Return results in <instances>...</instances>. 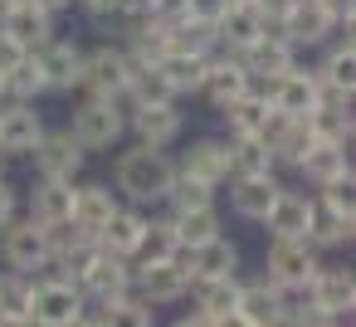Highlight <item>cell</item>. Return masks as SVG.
Here are the masks:
<instances>
[{
	"label": "cell",
	"mask_w": 356,
	"mask_h": 327,
	"mask_svg": "<svg viewBox=\"0 0 356 327\" xmlns=\"http://www.w3.org/2000/svg\"><path fill=\"white\" fill-rule=\"evenodd\" d=\"M113 210H118L113 186H103V181L74 186V225H79L83 234H93V239H98V230L108 225V215H113Z\"/></svg>",
	"instance_id": "603a6c76"
},
{
	"label": "cell",
	"mask_w": 356,
	"mask_h": 327,
	"mask_svg": "<svg viewBox=\"0 0 356 327\" xmlns=\"http://www.w3.org/2000/svg\"><path fill=\"white\" fill-rule=\"evenodd\" d=\"M317 6L337 20V30H351V20H356V0H317Z\"/></svg>",
	"instance_id": "b9f144b4"
},
{
	"label": "cell",
	"mask_w": 356,
	"mask_h": 327,
	"mask_svg": "<svg viewBox=\"0 0 356 327\" xmlns=\"http://www.w3.org/2000/svg\"><path fill=\"white\" fill-rule=\"evenodd\" d=\"M298 171H302L307 181H317V186H327V181H337V176H351V157H346V147H337V142H312V147L298 157Z\"/></svg>",
	"instance_id": "484cf974"
},
{
	"label": "cell",
	"mask_w": 356,
	"mask_h": 327,
	"mask_svg": "<svg viewBox=\"0 0 356 327\" xmlns=\"http://www.w3.org/2000/svg\"><path fill=\"white\" fill-rule=\"evenodd\" d=\"M273 108L278 113H288V118H307L312 108H317V74H307V69H288V74H278V83H273Z\"/></svg>",
	"instance_id": "ffe728a7"
},
{
	"label": "cell",
	"mask_w": 356,
	"mask_h": 327,
	"mask_svg": "<svg viewBox=\"0 0 356 327\" xmlns=\"http://www.w3.org/2000/svg\"><path fill=\"white\" fill-rule=\"evenodd\" d=\"M122 15H176V0H122Z\"/></svg>",
	"instance_id": "ab89813d"
},
{
	"label": "cell",
	"mask_w": 356,
	"mask_h": 327,
	"mask_svg": "<svg viewBox=\"0 0 356 327\" xmlns=\"http://www.w3.org/2000/svg\"><path fill=\"white\" fill-rule=\"evenodd\" d=\"M15 215V191H10V181L6 176H0V225H6Z\"/></svg>",
	"instance_id": "ee69618b"
},
{
	"label": "cell",
	"mask_w": 356,
	"mask_h": 327,
	"mask_svg": "<svg viewBox=\"0 0 356 327\" xmlns=\"http://www.w3.org/2000/svg\"><path fill=\"white\" fill-rule=\"evenodd\" d=\"M312 303H317L322 322H351V308H356L351 269H317L312 273Z\"/></svg>",
	"instance_id": "30bf717a"
},
{
	"label": "cell",
	"mask_w": 356,
	"mask_h": 327,
	"mask_svg": "<svg viewBox=\"0 0 356 327\" xmlns=\"http://www.w3.org/2000/svg\"><path fill=\"white\" fill-rule=\"evenodd\" d=\"M30 220H40L44 230H49V225H64V220H74V181L40 176V186L30 191Z\"/></svg>",
	"instance_id": "e0dca14e"
},
{
	"label": "cell",
	"mask_w": 356,
	"mask_h": 327,
	"mask_svg": "<svg viewBox=\"0 0 356 327\" xmlns=\"http://www.w3.org/2000/svg\"><path fill=\"white\" fill-rule=\"evenodd\" d=\"M83 303L88 293L74 283V278H35V293H30V312L40 327H79L83 317Z\"/></svg>",
	"instance_id": "3957f363"
},
{
	"label": "cell",
	"mask_w": 356,
	"mask_h": 327,
	"mask_svg": "<svg viewBox=\"0 0 356 327\" xmlns=\"http://www.w3.org/2000/svg\"><path fill=\"white\" fill-rule=\"evenodd\" d=\"M25 54H30L25 45H15V40H10L6 30H0V79H6V74H10V69H15V64H20Z\"/></svg>",
	"instance_id": "60d3db41"
},
{
	"label": "cell",
	"mask_w": 356,
	"mask_h": 327,
	"mask_svg": "<svg viewBox=\"0 0 356 327\" xmlns=\"http://www.w3.org/2000/svg\"><path fill=\"white\" fill-rule=\"evenodd\" d=\"M40 137H44V118H40L35 98L0 93V152L6 157H30Z\"/></svg>",
	"instance_id": "277c9868"
},
{
	"label": "cell",
	"mask_w": 356,
	"mask_h": 327,
	"mask_svg": "<svg viewBox=\"0 0 356 327\" xmlns=\"http://www.w3.org/2000/svg\"><path fill=\"white\" fill-rule=\"evenodd\" d=\"M132 79V59L122 45H98L93 54H83V74H79V88L83 93H103V98H122Z\"/></svg>",
	"instance_id": "8992f818"
},
{
	"label": "cell",
	"mask_w": 356,
	"mask_h": 327,
	"mask_svg": "<svg viewBox=\"0 0 356 327\" xmlns=\"http://www.w3.org/2000/svg\"><path fill=\"white\" fill-rule=\"evenodd\" d=\"M229 6H259V0H229Z\"/></svg>",
	"instance_id": "bcb514c9"
},
{
	"label": "cell",
	"mask_w": 356,
	"mask_h": 327,
	"mask_svg": "<svg viewBox=\"0 0 356 327\" xmlns=\"http://www.w3.org/2000/svg\"><path fill=\"white\" fill-rule=\"evenodd\" d=\"M191 283H195V308H205L215 322H234L239 273H220V278H191Z\"/></svg>",
	"instance_id": "83f0119b"
},
{
	"label": "cell",
	"mask_w": 356,
	"mask_h": 327,
	"mask_svg": "<svg viewBox=\"0 0 356 327\" xmlns=\"http://www.w3.org/2000/svg\"><path fill=\"white\" fill-rule=\"evenodd\" d=\"M79 6H83L93 20H113V15H122V0H79Z\"/></svg>",
	"instance_id": "7bdbcfd3"
},
{
	"label": "cell",
	"mask_w": 356,
	"mask_h": 327,
	"mask_svg": "<svg viewBox=\"0 0 356 327\" xmlns=\"http://www.w3.org/2000/svg\"><path fill=\"white\" fill-rule=\"evenodd\" d=\"M35 54V64H40V74H44V88L49 93H64V88H79V74H83V49L79 45H69V40H44V45H35L30 49Z\"/></svg>",
	"instance_id": "ba28073f"
},
{
	"label": "cell",
	"mask_w": 356,
	"mask_h": 327,
	"mask_svg": "<svg viewBox=\"0 0 356 327\" xmlns=\"http://www.w3.org/2000/svg\"><path fill=\"white\" fill-rule=\"evenodd\" d=\"M283 186L273 181V171H259V176H234V191H229V200H234V215H244V220H264V210L273 205V196H278Z\"/></svg>",
	"instance_id": "d4e9b609"
},
{
	"label": "cell",
	"mask_w": 356,
	"mask_h": 327,
	"mask_svg": "<svg viewBox=\"0 0 356 327\" xmlns=\"http://www.w3.org/2000/svg\"><path fill=\"white\" fill-rule=\"evenodd\" d=\"M79 288H83L88 298H113V293L132 288V259L98 249V254L83 264V273H79Z\"/></svg>",
	"instance_id": "5bb4252c"
},
{
	"label": "cell",
	"mask_w": 356,
	"mask_h": 327,
	"mask_svg": "<svg viewBox=\"0 0 356 327\" xmlns=\"http://www.w3.org/2000/svg\"><path fill=\"white\" fill-rule=\"evenodd\" d=\"M0 176H6V171H0Z\"/></svg>",
	"instance_id": "7dc6e473"
},
{
	"label": "cell",
	"mask_w": 356,
	"mask_h": 327,
	"mask_svg": "<svg viewBox=\"0 0 356 327\" xmlns=\"http://www.w3.org/2000/svg\"><path fill=\"white\" fill-rule=\"evenodd\" d=\"M205 59L210 54H186V49H166L161 59H156V69H161V79L176 88V98L181 93H200V79H205Z\"/></svg>",
	"instance_id": "f546056e"
},
{
	"label": "cell",
	"mask_w": 356,
	"mask_h": 327,
	"mask_svg": "<svg viewBox=\"0 0 356 327\" xmlns=\"http://www.w3.org/2000/svg\"><path fill=\"white\" fill-rule=\"evenodd\" d=\"M0 30H6L15 45L35 49V45H44L54 35V15L40 6V0H10V6L0 10Z\"/></svg>",
	"instance_id": "7c38bea8"
},
{
	"label": "cell",
	"mask_w": 356,
	"mask_h": 327,
	"mask_svg": "<svg viewBox=\"0 0 356 327\" xmlns=\"http://www.w3.org/2000/svg\"><path fill=\"white\" fill-rule=\"evenodd\" d=\"M239 273V249L225 234H210L205 244H191V278H220Z\"/></svg>",
	"instance_id": "4316f807"
},
{
	"label": "cell",
	"mask_w": 356,
	"mask_h": 327,
	"mask_svg": "<svg viewBox=\"0 0 356 327\" xmlns=\"http://www.w3.org/2000/svg\"><path fill=\"white\" fill-rule=\"evenodd\" d=\"M35 171L40 176H54V181H74L79 171H83V161H88V152L79 147V137L64 127V132H44L40 142H35Z\"/></svg>",
	"instance_id": "52a82bcc"
},
{
	"label": "cell",
	"mask_w": 356,
	"mask_h": 327,
	"mask_svg": "<svg viewBox=\"0 0 356 327\" xmlns=\"http://www.w3.org/2000/svg\"><path fill=\"white\" fill-rule=\"evenodd\" d=\"M166 200H171V210H195V205H210V200H215V186H205L200 176L176 171V181H171Z\"/></svg>",
	"instance_id": "f35d334b"
},
{
	"label": "cell",
	"mask_w": 356,
	"mask_h": 327,
	"mask_svg": "<svg viewBox=\"0 0 356 327\" xmlns=\"http://www.w3.org/2000/svg\"><path fill=\"white\" fill-rule=\"evenodd\" d=\"M30 293H35V273L10 269L6 278H0V322H10V327L35 322V312H30Z\"/></svg>",
	"instance_id": "f1b7e54d"
},
{
	"label": "cell",
	"mask_w": 356,
	"mask_h": 327,
	"mask_svg": "<svg viewBox=\"0 0 356 327\" xmlns=\"http://www.w3.org/2000/svg\"><path fill=\"white\" fill-rule=\"evenodd\" d=\"M273 152L259 132L249 137H229V176H259V171H273Z\"/></svg>",
	"instance_id": "1f68e13d"
},
{
	"label": "cell",
	"mask_w": 356,
	"mask_h": 327,
	"mask_svg": "<svg viewBox=\"0 0 356 327\" xmlns=\"http://www.w3.org/2000/svg\"><path fill=\"white\" fill-rule=\"evenodd\" d=\"M234 322H244V327H273V322H278V288H273V278L239 283Z\"/></svg>",
	"instance_id": "d6986e66"
},
{
	"label": "cell",
	"mask_w": 356,
	"mask_h": 327,
	"mask_svg": "<svg viewBox=\"0 0 356 327\" xmlns=\"http://www.w3.org/2000/svg\"><path fill=\"white\" fill-rule=\"evenodd\" d=\"M69 132L79 137V147H83V152H108V147H118V142H122V132H127V113H122V103H118V98L88 93V98L74 108Z\"/></svg>",
	"instance_id": "7a4b0ae2"
},
{
	"label": "cell",
	"mask_w": 356,
	"mask_h": 327,
	"mask_svg": "<svg viewBox=\"0 0 356 327\" xmlns=\"http://www.w3.org/2000/svg\"><path fill=\"white\" fill-rule=\"evenodd\" d=\"M351 234H356V220H351V215H341V210H332V205L312 200V220H307V244H317V249H332V244H346Z\"/></svg>",
	"instance_id": "4dcf8cb0"
},
{
	"label": "cell",
	"mask_w": 356,
	"mask_h": 327,
	"mask_svg": "<svg viewBox=\"0 0 356 327\" xmlns=\"http://www.w3.org/2000/svg\"><path fill=\"white\" fill-rule=\"evenodd\" d=\"M264 278H273V283H298V278H312L322 264H317V244H307V239H288V234H273V244H268V259H264Z\"/></svg>",
	"instance_id": "9c48e42d"
},
{
	"label": "cell",
	"mask_w": 356,
	"mask_h": 327,
	"mask_svg": "<svg viewBox=\"0 0 356 327\" xmlns=\"http://www.w3.org/2000/svg\"><path fill=\"white\" fill-rule=\"evenodd\" d=\"M0 93H6V88H0Z\"/></svg>",
	"instance_id": "c3c4849f"
},
{
	"label": "cell",
	"mask_w": 356,
	"mask_h": 327,
	"mask_svg": "<svg viewBox=\"0 0 356 327\" xmlns=\"http://www.w3.org/2000/svg\"><path fill=\"white\" fill-rule=\"evenodd\" d=\"M307 127H312V142H337V147H351V108H312L307 113Z\"/></svg>",
	"instance_id": "d6a6232c"
},
{
	"label": "cell",
	"mask_w": 356,
	"mask_h": 327,
	"mask_svg": "<svg viewBox=\"0 0 356 327\" xmlns=\"http://www.w3.org/2000/svg\"><path fill=\"white\" fill-rule=\"evenodd\" d=\"M176 244H181V234H176V220H147V230H142V244H137V264H161V259H171L176 254Z\"/></svg>",
	"instance_id": "836d02e7"
},
{
	"label": "cell",
	"mask_w": 356,
	"mask_h": 327,
	"mask_svg": "<svg viewBox=\"0 0 356 327\" xmlns=\"http://www.w3.org/2000/svg\"><path fill=\"white\" fill-rule=\"evenodd\" d=\"M40 6H44L49 15H59V10H69V6H74V0H40Z\"/></svg>",
	"instance_id": "f6af8a7d"
},
{
	"label": "cell",
	"mask_w": 356,
	"mask_h": 327,
	"mask_svg": "<svg viewBox=\"0 0 356 327\" xmlns=\"http://www.w3.org/2000/svg\"><path fill=\"white\" fill-rule=\"evenodd\" d=\"M0 230H6V239H0V254H6L10 269L35 273V269H44V264L54 259V249H49V230H44L40 220H6Z\"/></svg>",
	"instance_id": "5b68a950"
},
{
	"label": "cell",
	"mask_w": 356,
	"mask_h": 327,
	"mask_svg": "<svg viewBox=\"0 0 356 327\" xmlns=\"http://www.w3.org/2000/svg\"><path fill=\"white\" fill-rule=\"evenodd\" d=\"M239 64H244L249 74L278 79V74H288V69L298 64V45H293L288 35H278V30H264L249 49H239Z\"/></svg>",
	"instance_id": "4fadbf2b"
},
{
	"label": "cell",
	"mask_w": 356,
	"mask_h": 327,
	"mask_svg": "<svg viewBox=\"0 0 356 327\" xmlns=\"http://www.w3.org/2000/svg\"><path fill=\"white\" fill-rule=\"evenodd\" d=\"M113 176H118V191H122L127 200L147 205V200H166V191H171V181H176V161L166 157V147L137 142L132 152L118 157Z\"/></svg>",
	"instance_id": "6da1fadb"
},
{
	"label": "cell",
	"mask_w": 356,
	"mask_h": 327,
	"mask_svg": "<svg viewBox=\"0 0 356 327\" xmlns=\"http://www.w3.org/2000/svg\"><path fill=\"white\" fill-rule=\"evenodd\" d=\"M132 288L156 308V303H176V298H186L191 273H186L176 259H161V264H132Z\"/></svg>",
	"instance_id": "8fae6325"
},
{
	"label": "cell",
	"mask_w": 356,
	"mask_h": 327,
	"mask_svg": "<svg viewBox=\"0 0 356 327\" xmlns=\"http://www.w3.org/2000/svg\"><path fill=\"white\" fill-rule=\"evenodd\" d=\"M283 35L302 49V45H322L327 35H337V20L317 6V0H293L283 15Z\"/></svg>",
	"instance_id": "2e32d148"
},
{
	"label": "cell",
	"mask_w": 356,
	"mask_h": 327,
	"mask_svg": "<svg viewBox=\"0 0 356 327\" xmlns=\"http://www.w3.org/2000/svg\"><path fill=\"white\" fill-rule=\"evenodd\" d=\"M307 220H312V200L302 191H278L273 205L264 210L268 234H288V239H307Z\"/></svg>",
	"instance_id": "ac0fdd59"
},
{
	"label": "cell",
	"mask_w": 356,
	"mask_h": 327,
	"mask_svg": "<svg viewBox=\"0 0 356 327\" xmlns=\"http://www.w3.org/2000/svg\"><path fill=\"white\" fill-rule=\"evenodd\" d=\"M176 171L200 176L205 186H225V181H229V142H220V137H200V142L186 152V161H181Z\"/></svg>",
	"instance_id": "44dd1931"
},
{
	"label": "cell",
	"mask_w": 356,
	"mask_h": 327,
	"mask_svg": "<svg viewBox=\"0 0 356 327\" xmlns=\"http://www.w3.org/2000/svg\"><path fill=\"white\" fill-rule=\"evenodd\" d=\"M171 220H176L181 244H205L210 234H220V210H215V200H210V205H195V210H176Z\"/></svg>",
	"instance_id": "d590c367"
},
{
	"label": "cell",
	"mask_w": 356,
	"mask_h": 327,
	"mask_svg": "<svg viewBox=\"0 0 356 327\" xmlns=\"http://www.w3.org/2000/svg\"><path fill=\"white\" fill-rule=\"evenodd\" d=\"M142 230H147V215H142V210H132V205H118V210L108 215V225L98 230V249L132 259V254H137V244H142Z\"/></svg>",
	"instance_id": "7402d4cb"
},
{
	"label": "cell",
	"mask_w": 356,
	"mask_h": 327,
	"mask_svg": "<svg viewBox=\"0 0 356 327\" xmlns=\"http://www.w3.org/2000/svg\"><path fill=\"white\" fill-rule=\"evenodd\" d=\"M0 88H6L10 98H40V93H49V88H44V74H40V64H35V54H25L6 79H0Z\"/></svg>",
	"instance_id": "74e56055"
},
{
	"label": "cell",
	"mask_w": 356,
	"mask_h": 327,
	"mask_svg": "<svg viewBox=\"0 0 356 327\" xmlns=\"http://www.w3.org/2000/svg\"><path fill=\"white\" fill-rule=\"evenodd\" d=\"M215 35H220V49H249L259 35H264V15L259 6H225V15L215 20Z\"/></svg>",
	"instance_id": "cb8c5ba5"
},
{
	"label": "cell",
	"mask_w": 356,
	"mask_h": 327,
	"mask_svg": "<svg viewBox=\"0 0 356 327\" xmlns=\"http://www.w3.org/2000/svg\"><path fill=\"white\" fill-rule=\"evenodd\" d=\"M268 108H273V103H264V98H254V93H239V98L225 103L220 113H225V122H229V137H249V132L264 127Z\"/></svg>",
	"instance_id": "e575fe53"
},
{
	"label": "cell",
	"mask_w": 356,
	"mask_h": 327,
	"mask_svg": "<svg viewBox=\"0 0 356 327\" xmlns=\"http://www.w3.org/2000/svg\"><path fill=\"white\" fill-rule=\"evenodd\" d=\"M327 83H341V88H356V49H351V30H341V40L327 49L322 69H317Z\"/></svg>",
	"instance_id": "8d00e7d4"
},
{
	"label": "cell",
	"mask_w": 356,
	"mask_h": 327,
	"mask_svg": "<svg viewBox=\"0 0 356 327\" xmlns=\"http://www.w3.org/2000/svg\"><path fill=\"white\" fill-rule=\"evenodd\" d=\"M127 122L137 132V142L147 147H171L181 137V113L176 103H142V108H127Z\"/></svg>",
	"instance_id": "9a60e30c"
}]
</instances>
